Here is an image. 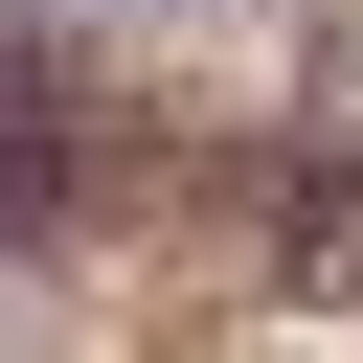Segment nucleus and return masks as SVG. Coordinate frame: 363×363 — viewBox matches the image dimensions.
Returning a JSON list of instances; mask_svg holds the SVG:
<instances>
[{
    "mask_svg": "<svg viewBox=\"0 0 363 363\" xmlns=\"http://www.w3.org/2000/svg\"><path fill=\"white\" fill-rule=\"evenodd\" d=\"M272 295L363 318V159H295V182H272Z\"/></svg>",
    "mask_w": 363,
    "mask_h": 363,
    "instance_id": "f257e3e1",
    "label": "nucleus"
}]
</instances>
